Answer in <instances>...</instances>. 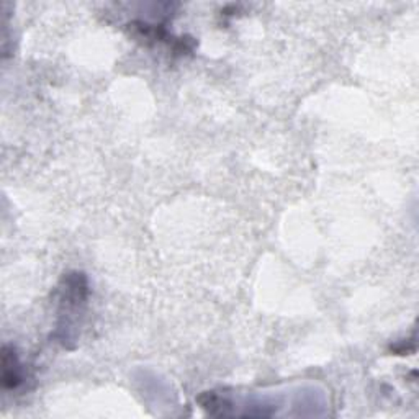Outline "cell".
Instances as JSON below:
<instances>
[{"mask_svg": "<svg viewBox=\"0 0 419 419\" xmlns=\"http://www.w3.org/2000/svg\"><path fill=\"white\" fill-rule=\"evenodd\" d=\"M2 382L5 388H15L20 384V367L13 349L5 346L2 350Z\"/></svg>", "mask_w": 419, "mask_h": 419, "instance_id": "obj_1", "label": "cell"}]
</instances>
